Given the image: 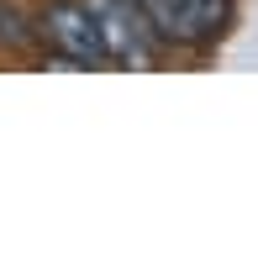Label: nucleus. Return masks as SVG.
Returning <instances> with one entry per match:
<instances>
[{"mask_svg": "<svg viewBox=\"0 0 258 258\" xmlns=\"http://www.w3.org/2000/svg\"><path fill=\"white\" fill-rule=\"evenodd\" d=\"M126 6L153 27L158 42H179V48L211 42L232 16V0H126Z\"/></svg>", "mask_w": 258, "mask_h": 258, "instance_id": "f257e3e1", "label": "nucleus"}, {"mask_svg": "<svg viewBox=\"0 0 258 258\" xmlns=\"http://www.w3.org/2000/svg\"><path fill=\"white\" fill-rule=\"evenodd\" d=\"M37 32L48 37V48H58V63H90V69L111 63L105 37H100L85 0H48L42 16H37Z\"/></svg>", "mask_w": 258, "mask_h": 258, "instance_id": "f03ea898", "label": "nucleus"}, {"mask_svg": "<svg viewBox=\"0 0 258 258\" xmlns=\"http://www.w3.org/2000/svg\"><path fill=\"white\" fill-rule=\"evenodd\" d=\"M85 6H90V16H95V27H100V37H105L111 63H137V69L153 63L158 37H153V27H148L126 0H85Z\"/></svg>", "mask_w": 258, "mask_h": 258, "instance_id": "7ed1b4c3", "label": "nucleus"}, {"mask_svg": "<svg viewBox=\"0 0 258 258\" xmlns=\"http://www.w3.org/2000/svg\"><path fill=\"white\" fill-rule=\"evenodd\" d=\"M32 37H37V27L11 0H0V48H32Z\"/></svg>", "mask_w": 258, "mask_h": 258, "instance_id": "20e7f679", "label": "nucleus"}]
</instances>
